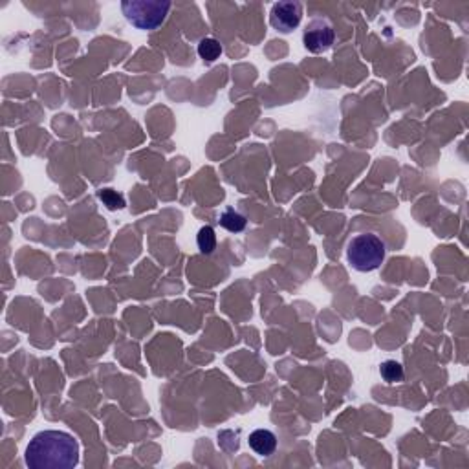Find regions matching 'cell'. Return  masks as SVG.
<instances>
[{
	"mask_svg": "<svg viewBox=\"0 0 469 469\" xmlns=\"http://www.w3.org/2000/svg\"><path fill=\"white\" fill-rule=\"evenodd\" d=\"M380 374L387 383H398V381L404 380V367L396 359H387V361L381 363Z\"/></svg>",
	"mask_w": 469,
	"mask_h": 469,
	"instance_id": "9c48e42d",
	"label": "cell"
},
{
	"mask_svg": "<svg viewBox=\"0 0 469 469\" xmlns=\"http://www.w3.org/2000/svg\"><path fill=\"white\" fill-rule=\"evenodd\" d=\"M335 33L332 24L326 19H314L304 30L302 35V42L307 46L308 51L311 53H323V51L330 50L334 44Z\"/></svg>",
	"mask_w": 469,
	"mask_h": 469,
	"instance_id": "277c9868",
	"label": "cell"
},
{
	"mask_svg": "<svg viewBox=\"0 0 469 469\" xmlns=\"http://www.w3.org/2000/svg\"><path fill=\"white\" fill-rule=\"evenodd\" d=\"M246 224H248L246 217L238 213V211L231 210V207H228V210L220 214V226L231 233L244 231V229H246Z\"/></svg>",
	"mask_w": 469,
	"mask_h": 469,
	"instance_id": "52a82bcc",
	"label": "cell"
},
{
	"mask_svg": "<svg viewBox=\"0 0 469 469\" xmlns=\"http://www.w3.org/2000/svg\"><path fill=\"white\" fill-rule=\"evenodd\" d=\"M248 442H250L251 449L260 456L274 455L275 449H277V437H275L271 431H268V429H257V431H253L250 435V438H248Z\"/></svg>",
	"mask_w": 469,
	"mask_h": 469,
	"instance_id": "8992f818",
	"label": "cell"
},
{
	"mask_svg": "<svg viewBox=\"0 0 469 469\" xmlns=\"http://www.w3.org/2000/svg\"><path fill=\"white\" fill-rule=\"evenodd\" d=\"M302 19V4L301 2H277L271 6L270 24L277 32L290 33L297 28Z\"/></svg>",
	"mask_w": 469,
	"mask_h": 469,
	"instance_id": "5b68a950",
	"label": "cell"
},
{
	"mask_svg": "<svg viewBox=\"0 0 469 469\" xmlns=\"http://www.w3.org/2000/svg\"><path fill=\"white\" fill-rule=\"evenodd\" d=\"M385 242L374 233H363L354 237L347 248V259L356 271L368 274L378 270L385 260Z\"/></svg>",
	"mask_w": 469,
	"mask_h": 469,
	"instance_id": "7a4b0ae2",
	"label": "cell"
},
{
	"mask_svg": "<svg viewBox=\"0 0 469 469\" xmlns=\"http://www.w3.org/2000/svg\"><path fill=\"white\" fill-rule=\"evenodd\" d=\"M98 198L101 200L103 204L107 205V210L110 211H117V210H123L127 205L125 198H123V195H120L117 191L114 189H103L98 193Z\"/></svg>",
	"mask_w": 469,
	"mask_h": 469,
	"instance_id": "8fae6325",
	"label": "cell"
},
{
	"mask_svg": "<svg viewBox=\"0 0 469 469\" xmlns=\"http://www.w3.org/2000/svg\"><path fill=\"white\" fill-rule=\"evenodd\" d=\"M198 56L200 59H204L205 63H214L222 56V44L217 39L205 37L198 42Z\"/></svg>",
	"mask_w": 469,
	"mask_h": 469,
	"instance_id": "ba28073f",
	"label": "cell"
},
{
	"mask_svg": "<svg viewBox=\"0 0 469 469\" xmlns=\"http://www.w3.org/2000/svg\"><path fill=\"white\" fill-rule=\"evenodd\" d=\"M196 244H198V250L204 253V255H211L217 248V235H214V229L211 226H204L200 228L198 235H196Z\"/></svg>",
	"mask_w": 469,
	"mask_h": 469,
	"instance_id": "30bf717a",
	"label": "cell"
},
{
	"mask_svg": "<svg viewBox=\"0 0 469 469\" xmlns=\"http://www.w3.org/2000/svg\"><path fill=\"white\" fill-rule=\"evenodd\" d=\"M171 2L162 0H125L121 2V11L125 15L134 28L138 30H156L167 19Z\"/></svg>",
	"mask_w": 469,
	"mask_h": 469,
	"instance_id": "3957f363",
	"label": "cell"
},
{
	"mask_svg": "<svg viewBox=\"0 0 469 469\" xmlns=\"http://www.w3.org/2000/svg\"><path fill=\"white\" fill-rule=\"evenodd\" d=\"M26 464L32 469H72L79 464V444L66 431H41L26 447Z\"/></svg>",
	"mask_w": 469,
	"mask_h": 469,
	"instance_id": "6da1fadb",
	"label": "cell"
}]
</instances>
